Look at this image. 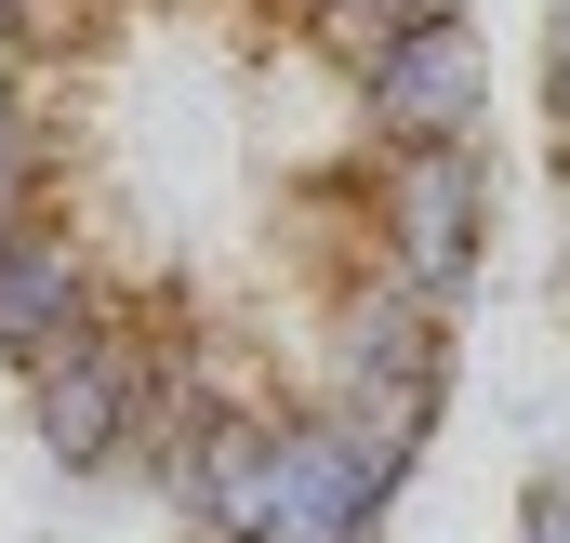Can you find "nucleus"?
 I'll return each instance as SVG.
<instances>
[{
    "label": "nucleus",
    "instance_id": "nucleus-3",
    "mask_svg": "<svg viewBox=\"0 0 570 543\" xmlns=\"http://www.w3.org/2000/svg\"><path fill=\"white\" fill-rule=\"evenodd\" d=\"M518 543H570V464H544V477L518 491Z\"/></svg>",
    "mask_w": 570,
    "mask_h": 543
},
{
    "label": "nucleus",
    "instance_id": "nucleus-1",
    "mask_svg": "<svg viewBox=\"0 0 570 543\" xmlns=\"http://www.w3.org/2000/svg\"><path fill=\"white\" fill-rule=\"evenodd\" d=\"M372 93V134L385 146H438V134H491V53H478V13H438L412 40H385L358 67Z\"/></svg>",
    "mask_w": 570,
    "mask_h": 543
},
{
    "label": "nucleus",
    "instance_id": "nucleus-2",
    "mask_svg": "<svg viewBox=\"0 0 570 543\" xmlns=\"http://www.w3.org/2000/svg\"><path fill=\"white\" fill-rule=\"evenodd\" d=\"M544 146L570 172V0H544Z\"/></svg>",
    "mask_w": 570,
    "mask_h": 543
}]
</instances>
